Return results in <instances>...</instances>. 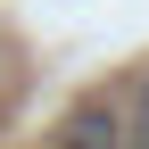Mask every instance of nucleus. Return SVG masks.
<instances>
[{
    "mask_svg": "<svg viewBox=\"0 0 149 149\" xmlns=\"http://www.w3.org/2000/svg\"><path fill=\"white\" fill-rule=\"evenodd\" d=\"M50 149H124V108L108 100V91L74 100V108H66V124L50 133Z\"/></svg>",
    "mask_w": 149,
    "mask_h": 149,
    "instance_id": "1",
    "label": "nucleus"
},
{
    "mask_svg": "<svg viewBox=\"0 0 149 149\" xmlns=\"http://www.w3.org/2000/svg\"><path fill=\"white\" fill-rule=\"evenodd\" d=\"M124 149H149V74L133 83V108H124Z\"/></svg>",
    "mask_w": 149,
    "mask_h": 149,
    "instance_id": "2",
    "label": "nucleus"
}]
</instances>
